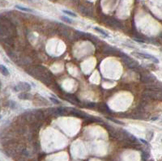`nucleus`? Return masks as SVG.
<instances>
[{
	"mask_svg": "<svg viewBox=\"0 0 162 161\" xmlns=\"http://www.w3.org/2000/svg\"><path fill=\"white\" fill-rule=\"evenodd\" d=\"M15 92H29L31 90V85L28 83H19L17 85L15 86L13 88Z\"/></svg>",
	"mask_w": 162,
	"mask_h": 161,
	"instance_id": "1",
	"label": "nucleus"
},
{
	"mask_svg": "<svg viewBox=\"0 0 162 161\" xmlns=\"http://www.w3.org/2000/svg\"><path fill=\"white\" fill-rule=\"evenodd\" d=\"M132 55H135V57H139V58H142V59H150V60H152L155 63H158L159 61L158 59L156 58L154 56H152V55H150V54H145V53H139V52H133Z\"/></svg>",
	"mask_w": 162,
	"mask_h": 161,
	"instance_id": "2",
	"label": "nucleus"
},
{
	"mask_svg": "<svg viewBox=\"0 0 162 161\" xmlns=\"http://www.w3.org/2000/svg\"><path fill=\"white\" fill-rule=\"evenodd\" d=\"M50 114L54 116H64L67 113V109L63 107L56 108V109H50Z\"/></svg>",
	"mask_w": 162,
	"mask_h": 161,
	"instance_id": "3",
	"label": "nucleus"
},
{
	"mask_svg": "<svg viewBox=\"0 0 162 161\" xmlns=\"http://www.w3.org/2000/svg\"><path fill=\"white\" fill-rule=\"evenodd\" d=\"M140 80H141L143 83H153L155 81H156V78L151 74H144V75L141 76Z\"/></svg>",
	"mask_w": 162,
	"mask_h": 161,
	"instance_id": "4",
	"label": "nucleus"
},
{
	"mask_svg": "<svg viewBox=\"0 0 162 161\" xmlns=\"http://www.w3.org/2000/svg\"><path fill=\"white\" fill-rule=\"evenodd\" d=\"M104 53H105L106 55H112V56H114V55L118 54V51L116 49H114V48L109 46V45H106L105 49H104Z\"/></svg>",
	"mask_w": 162,
	"mask_h": 161,
	"instance_id": "5",
	"label": "nucleus"
},
{
	"mask_svg": "<svg viewBox=\"0 0 162 161\" xmlns=\"http://www.w3.org/2000/svg\"><path fill=\"white\" fill-rule=\"evenodd\" d=\"M106 23L108 24H110V26H112L113 28H122V26L119 24L118 20H116L115 19H113V18H110L109 19V20H106Z\"/></svg>",
	"mask_w": 162,
	"mask_h": 161,
	"instance_id": "6",
	"label": "nucleus"
},
{
	"mask_svg": "<svg viewBox=\"0 0 162 161\" xmlns=\"http://www.w3.org/2000/svg\"><path fill=\"white\" fill-rule=\"evenodd\" d=\"M66 96V99L67 100H69V102H71V104H73V105H77L78 103L79 102V100L77 99V98L75 97L74 95H71V94H66L65 95Z\"/></svg>",
	"mask_w": 162,
	"mask_h": 161,
	"instance_id": "7",
	"label": "nucleus"
},
{
	"mask_svg": "<svg viewBox=\"0 0 162 161\" xmlns=\"http://www.w3.org/2000/svg\"><path fill=\"white\" fill-rule=\"evenodd\" d=\"M18 98L20 100H30L32 98V95L28 93L27 92H24L18 96Z\"/></svg>",
	"mask_w": 162,
	"mask_h": 161,
	"instance_id": "8",
	"label": "nucleus"
},
{
	"mask_svg": "<svg viewBox=\"0 0 162 161\" xmlns=\"http://www.w3.org/2000/svg\"><path fill=\"white\" fill-rule=\"evenodd\" d=\"M0 72L3 74V75L4 76H9L10 75V72H9L8 69L5 66L3 65H0Z\"/></svg>",
	"mask_w": 162,
	"mask_h": 161,
	"instance_id": "9",
	"label": "nucleus"
},
{
	"mask_svg": "<svg viewBox=\"0 0 162 161\" xmlns=\"http://www.w3.org/2000/svg\"><path fill=\"white\" fill-rule=\"evenodd\" d=\"M16 8L18 9V10H20V11H25V12H30V13L34 12V11H33L32 9L28 8H25V7H22V6H20V5H16Z\"/></svg>",
	"mask_w": 162,
	"mask_h": 161,
	"instance_id": "10",
	"label": "nucleus"
},
{
	"mask_svg": "<svg viewBox=\"0 0 162 161\" xmlns=\"http://www.w3.org/2000/svg\"><path fill=\"white\" fill-rule=\"evenodd\" d=\"M94 29H95L96 32H100L101 35L102 36H104L105 37H109V35H108V33L106 32H105L103 29H101V28H98V27H95L94 28Z\"/></svg>",
	"mask_w": 162,
	"mask_h": 161,
	"instance_id": "11",
	"label": "nucleus"
},
{
	"mask_svg": "<svg viewBox=\"0 0 162 161\" xmlns=\"http://www.w3.org/2000/svg\"><path fill=\"white\" fill-rule=\"evenodd\" d=\"M150 158V154L146 151H144L142 152V160L144 161H146L147 160H148Z\"/></svg>",
	"mask_w": 162,
	"mask_h": 161,
	"instance_id": "12",
	"label": "nucleus"
},
{
	"mask_svg": "<svg viewBox=\"0 0 162 161\" xmlns=\"http://www.w3.org/2000/svg\"><path fill=\"white\" fill-rule=\"evenodd\" d=\"M62 12L64 14H66V15L69 16H71V17H76L77 15L75 12H72L71 11H68V10H62Z\"/></svg>",
	"mask_w": 162,
	"mask_h": 161,
	"instance_id": "13",
	"label": "nucleus"
},
{
	"mask_svg": "<svg viewBox=\"0 0 162 161\" xmlns=\"http://www.w3.org/2000/svg\"><path fill=\"white\" fill-rule=\"evenodd\" d=\"M61 20L63 21V22L67 23V24H72L73 23V20L71 19H70L67 16H61Z\"/></svg>",
	"mask_w": 162,
	"mask_h": 161,
	"instance_id": "14",
	"label": "nucleus"
},
{
	"mask_svg": "<svg viewBox=\"0 0 162 161\" xmlns=\"http://www.w3.org/2000/svg\"><path fill=\"white\" fill-rule=\"evenodd\" d=\"M84 105L88 107V109H93V108L96 106V104L95 103H92V102H88V103H85Z\"/></svg>",
	"mask_w": 162,
	"mask_h": 161,
	"instance_id": "15",
	"label": "nucleus"
},
{
	"mask_svg": "<svg viewBox=\"0 0 162 161\" xmlns=\"http://www.w3.org/2000/svg\"><path fill=\"white\" fill-rule=\"evenodd\" d=\"M107 119L110 120V121H113V122H115V123L119 124V125H124V123H122V121H118V120H116V119H114V118H112V117H107Z\"/></svg>",
	"mask_w": 162,
	"mask_h": 161,
	"instance_id": "16",
	"label": "nucleus"
},
{
	"mask_svg": "<svg viewBox=\"0 0 162 161\" xmlns=\"http://www.w3.org/2000/svg\"><path fill=\"white\" fill-rule=\"evenodd\" d=\"M50 100H51V101L54 103L55 105H60V101H59L57 99H55V98H53V97H50Z\"/></svg>",
	"mask_w": 162,
	"mask_h": 161,
	"instance_id": "17",
	"label": "nucleus"
},
{
	"mask_svg": "<svg viewBox=\"0 0 162 161\" xmlns=\"http://www.w3.org/2000/svg\"><path fill=\"white\" fill-rule=\"evenodd\" d=\"M135 40V41H136V42H139V43H140V44H143V43H144V40H143V39H139V38H134L133 39Z\"/></svg>",
	"mask_w": 162,
	"mask_h": 161,
	"instance_id": "18",
	"label": "nucleus"
},
{
	"mask_svg": "<svg viewBox=\"0 0 162 161\" xmlns=\"http://www.w3.org/2000/svg\"><path fill=\"white\" fill-rule=\"evenodd\" d=\"M16 104L14 101H10V107L11 109H16Z\"/></svg>",
	"mask_w": 162,
	"mask_h": 161,
	"instance_id": "19",
	"label": "nucleus"
},
{
	"mask_svg": "<svg viewBox=\"0 0 162 161\" xmlns=\"http://www.w3.org/2000/svg\"><path fill=\"white\" fill-rule=\"evenodd\" d=\"M139 140H140V142H142V143H144V145H146V146H149V144H148V143H147V141H145V140H144V139H142V138H140Z\"/></svg>",
	"mask_w": 162,
	"mask_h": 161,
	"instance_id": "20",
	"label": "nucleus"
},
{
	"mask_svg": "<svg viewBox=\"0 0 162 161\" xmlns=\"http://www.w3.org/2000/svg\"><path fill=\"white\" fill-rule=\"evenodd\" d=\"M157 119H158V117H155L151 118V121H155V120H157Z\"/></svg>",
	"mask_w": 162,
	"mask_h": 161,
	"instance_id": "21",
	"label": "nucleus"
},
{
	"mask_svg": "<svg viewBox=\"0 0 162 161\" xmlns=\"http://www.w3.org/2000/svg\"><path fill=\"white\" fill-rule=\"evenodd\" d=\"M1 118H2V117H1V116H0V119H1Z\"/></svg>",
	"mask_w": 162,
	"mask_h": 161,
	"instance_id": "22",
	"label": "nucleus"
}]
</instances>
